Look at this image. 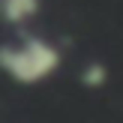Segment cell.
Returning a JSON list of instances; mask_svg holds the SVG:
<instances>
[{
	"mask_svg": "<svg viewBox=\"0 0 123 123\" xmlns=\"http://www.w3.org/2000/svg\"><path fill=\"white\" fill-rule=\"evenodd\" d=\"M39 3L42 0H0V21L21 27L39 12Z\"/></svg>",
	"mask_w": 123,
	"mask_h": 123,
	"instance_id": "cell-2",
	"label": "cell"
},
{
	"mask_svg": "<svg viewBox=\"0 0 123 123\" xmlns=\"http://www.w3.org/2000/svg\"><path fill=\"white\" fill-rule=\"evenodd\" d=\"M105 81H108V69H105V63H99V60H93V63H87L81 69V84L84 87L99 90V87H105Z\"/></svg>",
	"mask_w": 123,
	"mask_h": 123,
	"instance_id": "cell-3",
	"label": "cell"
},
{
	"mask_svg": "<svg viewBox=\"0 0 123 123\" xmlns=\"http://www.w3.org/2000/svg\"><path fill=\"white\" fill-rule=\"evenodd\" d=\"M60 48L42 36H21L0 45V72L21 87L42 84L60 69Z\"/></svg>",
	"mask_w": 123,
	"mask_h": 123,
	"instance_id": "cell-1",
	"label": "cell"
}]
</instances>
